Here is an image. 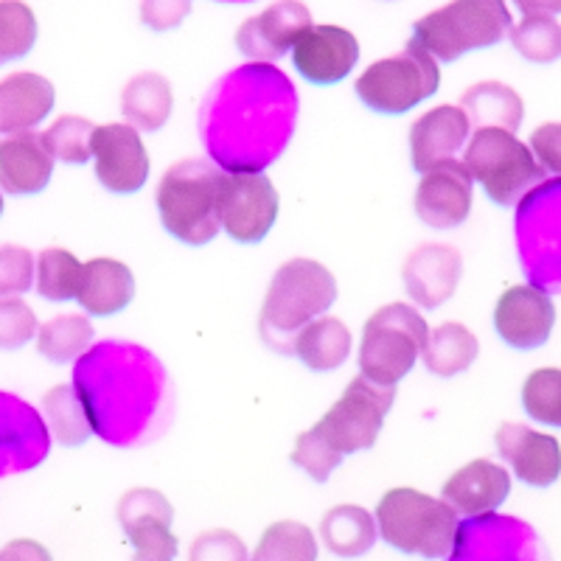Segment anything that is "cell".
Masks as SVG:
<instances>
[{
	"mask_svg": "<svg viewBox=\"0 0 561 561\" xmlns=\"http://www.w3.org/2000/svg\"><path fill=\"white\" fill-rule=\"evenodd\" d=\"M523 14H561V0H514Z\"/></svg>",
	"mask_w": 561,
	"mask_h": 561,
	"instance_id": "obj_45",
	"label": "cell"
},
{
	"mask_svg": "<svg viewBox=\"0 0 561 561\" xmlns=\"http://www.w3.org/2000/svg\"><path fill=\"white\" fill-rule=\"evenodd\" d=\"M511 20L505 0H453L413 23V43L440 62L491 48L508 37Z\"/></svg>",
	"mask_w": 561,
	"mask_h": 561,
	"instance_id": "obj_4",
	"label": "cell"
},
{
	"mask_svg": "<svg viewBox=\"0 0 561 561\" xmlns=\"http://www.w3.org/2000/svg\"><path fill=\"white\" fill-rule=\"evenodd\" d=\"M393 399V385H377L359 374V377L345 388V393L340 396L337 404L314 424V430H318V433L332 444V449H337L343 458L345 455L363 453V449H370L377 444L379 433H382L385 415H388Z\"/></svg>",
	"mask_w": 561,
	"mask_h": 561,
	"instance_id": "obj_9",
	"label": "cell"
},
{
	"mask_svg": "<svg viewBox=\"0 0 561 561\" xmlns=\"http://www.w3.org/2000/svg\"><path fill=\"white\" fill-rule=\"evenodd\" d=\"M82 264L62 248H45L37 255V293L48 300L77 298Z\"/></svg>",
	"mask_w": 561,
	"mask_h": 561,
	"instance_id": "obj_34",
	"label": "cell"
},
{
	"mask_svg": "<svg viewBox=\"0 0 561 561\" xmlns=\"http://www.w3.org/2000/svg\"><path fill=\"white\" fill-rule=\"evenodd\" d=\"M312 26V12L300 0H275L262 14L244 20L237 32L239 51L255 62H273L293 51L295 39Z\"/></svg>",
	"mask_w": 561,
	"mask_h": 561,
	"instance_id": "obj_15",
	"label": "cell"
},
{
	"mask_svg": "<svg viewBox=\"0 0 561 561\" xmlns=\"http://www.w3.org/2000/svg\"><path fill=\"white\" fill-rule=\"evenodd\" d=\"M0 214H3V194H0Z\"/></svg>",
	"mask_w": 561,
	"mask_h": 561,
	"instance_id": "obj_46",
	"label": "cell"
},
{
	"mask_svg": "<svg viewBox=\"0 0 561 561\" xmlns=\"http://www.w3.org/2000/svg\"><path fill=\"white\" fill-rule=\"evenodd\" d=\"M219 172L210 160H180L158 185V210L163 228L183 244L203 248L219 233Z\"/></svg>",
	"mask_w": 561,
	"mask_h": 561,
	"instance_id": "obj_3",
	"label": "cell"
},
{
	"mask_svg": "<svg viewBox=\"0 0 561 561\" xmlns=\"http://www.w3.org/2000/svg\"><path fill=\"white\" fill-rule=\"evenodd\" d=\"M259 561H314L318 542L312 530L300 523H275L264 530L262 542L255 548Z\"/></svg>",
	"mask_w": 561,
	"mask_h": 561,
	"instance_id": "obj_36",
	"label": "cell"
},
{
	"mask_svg": "<svg viewBox=\"0 0 561 561\" xmlns=\"http://www.w3.org/2000/svg\"><path fill=\"white\" fill-rule=\"evenodd\" d=\"M37 43V18L23 0H0V65L23 59Z\"/></svg>",
	"mask_w": 561,
	"mask_h": 561,
	"instance_id": "obj_37",
	"label": "cell"
},
{
	"mask_svg": "<svg viewBox=\"0 0 561 561\" xmlns=\"http://www.w3.org/2000/svg\"><path fill=\"white\" fill-rule=\"evenodd\" d=\"M122 113L135 129L158 133L172 115V84L160 73H138L122 90Z\"/></svg>",
	"mask_w": 561,
	"mask_h": 561,
	"instance_id": "obj_28",
	"label": "cell"
},
{
	"mask_svg": "<svg viewBox=\"0 0 561 561\" xmlns=\"http://www.w3.org/2000/svg\"><path fill=\"white\" fill-rule=\"evenodd\" d=\"M511 494V474L503 466L478 458L466 463L440 489V500H447L458 517H483L497 511Z\"/></svg>",
	"mask_w": 561,
	"mask_h": 561,
	"instance_id": "obj_23",
	"label": "cell"
},
{
	"mask_svg": "<svg viewBox=\"0 0 561 561\" xmlns=\"http://www.w3.org/2000/svg\"><path fill=\"white\" fill-rule=\"evenodd\" d=\"M478 337L463 323H440L427 334L421 357L435 377H458L478 359Z\"/></svg>",
	"mask_w": 561,
	"mask_h": 561,
	"instance_id": "obj_29",
	"label": "cell"
},
{
	"mask_svg": "<svg viewBox=\"0 0 561 561\" xmlns=\"http://www.w3.org/2000/svg\"><path fill=\"white\" fill-rule=\"evenodd\" d=\"M99 183L113 194H135L149 180V154L133 124H107L93 133Z\"/></svg>",
	"mask_w": 561,
	"mask_h": 561,
	"instance_id": "obj_13",
	"label": "cell"
},
{
	"mask_svg": "<svg viewBox=\"0 0 561 561\" xmlns=\"http://www.w3.org/2000/svg\"><path fill=\"white\" fill-rule=\"evenodd\" d=\"M54 172V158L34 129L0 138V188L14 197L43 192Z\"/></svg>",
	"mask_w": 561,
	"mask_h": 561,
	"instance_id": "obj_22",
	"label": "cell"
},
{
	"mask_svg": "<svg viewBox=\"0 0 561 561\" xmlns=\"http://www.w3.org/2000/svg\"><path fill=\"white\" fill-rule=\"evenodd\" d=\"M54 110V84L39 73H12L0 82V133L34 129Z\"/></svg>",
	"mask_w": 561,
	"mask_h": 561,
	"instance_id": "obj_25",
	"label": "cell"
},
{
	"mask_svg": "<svg viewBox=\"0 0 561 561\" xmlns=\"http://www.w3.org/2000/svg\"><path fill=\"white\" fill-rule=\"evenodd\" d=\"M463 163L483 185L491 203L517 205L525 194L545 180V169L536 163L530 147L508 129L480 127L469 135Z\"/></svg>",
	"mask_w": 561,
	"mask_h": 561,
	"instance_id": "obj_5",
	"label": "cell"
},
{
	"mask_svg": "<svg viewBox=\"0 0 561 561\" xmlns=\"http://www.w3.org/2000/svg\"><path fill=\"white\" fill-rule=\"evenodd\" d=\"M293 65L312 84H337L359 59V43L348 28L309 26L293 45Z\"/></svg>",
	"mask_w": 561,
	"mask_h": 561,
	"instance_id": "obj_16",
	"label": "cell"
},
{
	"mask_svg": "<svg viewBox=\"0 0 561 561\" xmlns=\"http://www.w3.org/2000/svg\"><path fill=\"white\" fill-rule=\"evenodd\" d=\"M293 354L312 370H334L351 357V332L340 318L309 320L293 340Z\"/></svg>",
	"mask_w": 561,
	"mask_h": 561,
	"instance_id": "obj_26",
	"label": "cell"
},
{
	"mask_svg": "<svg viewBox=\"0 0 561 561\" xmlns=\"http://www.w3.org/2000/svg\"><path fill=\"white\" fill-rule=\"evenodd\" d=\"M34 270H37V262L32 250L20 244H3L0 248V298L28 293L34 284Z\"/></svg>",
	"mask_w": 561,
	"mask_h": 561,
	"instance_id": "obj_41",
	"label": "cell"
},
{
	"mask_svg": "<svg viewBox=\"0 0 561 561\" xmlns=\"http://www.w3.org/2000/svg\"><path fill=\"white\" fill-rule=\"evenodd\" d=\"M460 517L447 500L415 489H390L377 505V530L390 548L424 559H449Z\"/></svg>",
	"mask_w": 561,
	"mask_h": 561,
	"instance_id": "obj_2",
	"label": "cell"
},
{
	"mask_svg": "<svg viewBox=\"0 0 561 561\" xmlns=\"http://www.w3.org/2000/svg\"><path fill=\"white\" fill-rule=\"evenodd\" d=\"M48 453V433L37 410L23 399L0 393V478L26 472Z\"/></svg>",
	"mask_w": 561,
	"mask_h": 561,
	"instance_id": "obj_18",
	"label": "cell"
},
{
	"mask_svg": "<svg viewBox=\"0 0 561 561\" xmlns=\"http://www.w3.org/2000/svg\"><path fill=\"white\" fill-rule=\"evenodd\" d=\"M472 135V124L455 104H440L424 113L410 127V158L415 172H427L444 160L455 158Z\"/></svg>",
	"mask_w": 561,
	"mask_h": 561,
	"instance_id": "obj_21",
	"label": "cell"
},
{
	"mask_svg": "<svg viewBox=\"0 0 561 561\" xmlns=\"http://www.w3.org/2000/svg\"><path fill=\"white\" fill-rule=\"evenodd\" d=\"M530 152L545 172L561 178V124H542L530 135Z\"/></svg>",
	"mask_w": 561,
	"mask_h": 561,
	"instance_id": "obj_43",
	"label": "cell"
},
{
	"mask_svg": "<svg viewBox=\"0 0 561 561\" xmlns=\"http://www.w3.org/2000/svg\"><path fill=\"white\" fill-rule=\"evenodd\" d=\"M460 110H463L472 127H497L508 129V133H517L525 115V104L519 93L503 82L472 84L460 96Z\"/></svg>",
	"mask_w": 561,
	"mask_h": 561,
	"instance_id": "obj_27",
	"label": "cell"
},
{
	"mask_svg": "<svg viewBox=\"0 0 561 561\" xmlns=\"http://www.w3.org/2000/svg\"><path fill=\"white\" fill-rule=\"evenodd\" d=\"M511 45L519 57L534 65H550L561 57V26L548 14H525L523 23L511 26Z\"/></svg>",
	"mask_w": 561,
	"mask_h": 561,
	"instance_id": "obj_33",
	"label": "cell"
},
{
	"mask_svg": "<svg viewBox=\"0 0 561 561\" xmlns=\"http://www.w3.org/2000/svg\"><path fill=\"white\" fill-rule=\"evenodd\" d=\"M37 314L26 300L3 298L0 300V348L14 351L37 337Z\"/></svg>",
	"mask_w": 561,
	"mask_h": 561,
	"instance_id": "obj_40",
	"label": "cell"
},
{
	"mask_svg": "<svg viewBox=\"0 0 561 561\" xmlns=\"http://www.w3.org/2000/svg\"><path fill=\"white\" fill-rule=\"evenodd\" d=\"M93 133H96V124L82 118V115H62L45 129L43 140L54 160L88 163L93 158Z\"/></svg>",
	"mask_w": 561,
	"mask_h": 561,
	"instance_id": "obj_35",
	"label": "cell"
},
{
	"mask_svg": "<svg viewBox=\"0 0 561 561\" xmlns=\"http://www.w3.org/2000/svg\"><path fill=\"white\" fill-rule=\"evenodd\" d=\"M517 248L530 284L561 293V178L542 180L519 199Z\"/></svg>",
	"mask_w": 561,
	"mask_h": 561,
	"instance_id": "obj_7",
	"label": "cell"
},
{
	"mask_svg": "<svg viewBox=\"0 0 561 561\" xmlns=\"http://www.w3.org/2000/svg\"><path fill=\"white\" fill-rule=\"evenodd\" d=\"M96 332L84 314H59L37 329V351L51 363H73L90 348Z\"/></svg>",
	"mask_w": 561,
	"mask_h": 561,
	"instance_id": "obj_32",
	"label": "cell"
},
{
	"mask_svg": "<svg viewBox=\"0 0 561 561\" xmlns=\"http://www.w3.org/2000/svg\"><path fill=\"white\" fill-rule=\"evenodd\" d=\"M556 323V307L550 295L536 284L511 287L500 295L494 307V329L511 348L530 351L548 343Z\"/></svg>",
	"mask_w": 561,
	"mask_h": 561,
	"instance_id": "obj_14",
	"label": "cell"
},
{
	"mask_svg": "<svg viewBox=\"0 0 561 561\" xmlns=\"http://www.w3.org/2000/svg\"><path fill=\"white\" fill-rule=\"evenodd\" d=\"M430 329L410 304H388L370 314L359 343V374L377 385H399L419 359Z\"/></svg>",
	"mask_w": 561,
	"mask_h": 561,
	"instance_id": "obj_6",
	"label": "cell"
},
{
	"mask_svg": "<svg viewBox=\"0 0 561 561\" xmlns=\"http://www.w3.org/2000/svg\"><path fill=\"white\" fill-rule=\"evenodd\" d=\"M293 463L300 466L312 480L325 483V480L332 478L334 469L343 463V455H340L337 449H332V444L312 427L307 430V433H300L298 440H295Z\"/></svg>",
	"mask_w": 561,
	"mask_h": 561,
	"instance_id": "obj_39",
	"label": "cell"
},
{
	"mask_svg": "<svg viewBox=\"0 0 561 561\" xmlns=\"http://www.w3.org/2000/svg\"><path fill=\"white\" fill-rule=\"evenodd\" d=\"M172 505L154 489H133L118 503V523L140 561L174 559L178 536L172 534Z\"/></svg>",
	"mask_w": 561,
	"mask_h": 561,
	"instance_id": "obj_11",
	"label": "cell"
},
{
	"mask_svg": "<svg viewBox=\"0 0 561 561\" xmlns=\"http://www.w3.org/2000/svg\"><path fill=\"white\" fill-rule=\"evenodd\" d=\"M320 539L337 556H363L377 542V519L359 505H334L320 523Z\"/></svg>",
	"mask_w": 561,
	"mask_h": 561,
	"instance_id": "obj_30",
	"label": "cell"
},
{
	"mask_svg": "<svg viewBox=\"0 0 561 561\" xmlns=\"http://www.w3.org/2000/svg\"><path fill=\"white\" fill-rule=\"evenodd\" d=\"M278 217V192L259 169H230L219 183V225L233 242L255 244Z\"/></svg>",
	"mask_w": 561,
	"mask_h": 561,
	"instance_id": "obj_10",
	"label": "cell"
},
{
	"mask_svg": "<svg viewBox=\"0 0 561 561\" xmlns=\"http://www.w3.org/2000/svg\"><path fill=\"white\" fill-rule=\"evenodd\" d=\"M43 410L54 438L62 447H82L84 440L96 433L88 402H84V396L79 393L77 385H59V388L48 390L43 399Z\"/></svg>",
	"mask_w": 561,
	"mask_h": 561,
	"instance_id": "obj_31",
	"label": "cell"
},
{
	"mask_svg": "<svg viewBox=\"0 0 561 561\" xmlns=\"http://www.w3.org/2000/svg\"><path fill=\"white\" fill-rule=\"evenodd\" d=\"M497 453L511 463L523 483L545 489L561 474V447L553 435L536 433L525 424H503L494 435Z\"/></svg>",
	"mask_w": 561,
	"mask_h": 561,
	"instance_id": "obj_19",
	"label": "cell"
},
{
	"mask_svg": "<svg viewBox=\"0 0 561 561\" xmlns=\"http://www.w3.org/2000/svg\"><path fill=\"white\" fill-rule=\"evenodd\" d=\"M440 84L438 59L410 39L402 54L379 59L357 79V96L382 115H402L435 96Z\"/></svg>",
	"mask_w": 561,
	"mask_h": 561,
	"instance_id": "obj_8",
	"label": "cell"
},
{
	"mask_svg": "<svg viewBox=\"0 0 561 561\" xmlns=\"http://www.w3.org/2000/svg\"><path fill=\"white\" fill-rule=\"evenodd\" d=\"M415 188V214L430 228H458L472 210L474 180L463 160H444L438 167L421 172Z\"/></svg>",
	"mask_w": 561,
	"mask_h": 561,
	"instance_id": "obj_12",
	"label": "cell"
},
{
	"mask_svg": "<svg viewBox=\"0 0 561 561\" xmlns=\"http://www.w3.org/2000/svg\"><path fill=\"white\" fill-rule=\"evenodd\" d=\"M225 3H239V0H225ZM242 3H248V0H242Z\"/></svg>",
	"mask_w": 561,
	"mask_h": 561,
	"instance_id": "obj_47",
	"label": "cell"
},
{
	"mask_svg": "<svg viewBox=\"0 0 561 561\" xmlns=\"http://www.w3.org/2000/svg\"><path fill=\"white\" fill-rule=\"evenodd\" d=\"M192 3L194 0H140V20L154 32H169L188 18Z\"/></svg>",
	"mask_w": 561,
	"mask_h": 561,
	"instance_id": "obj_42",
	"label": "cell"
},
{
	"mask_svg": "<svg viewBox=\"0 0 561 561\" xmlns=\"http://www.w3.org/2000/svg\"><path fill=\"white\" fill-rule=\"evenodd\" d=\"M523 408L539 424L561 427V368H539L525 379Z\"/></svg>",
	"mask_w": 561,
	"mask_h": 561,
	"instance_id": "obj_38",
	"label": "cell"
},
{
	"mask_svg": "<svg viewBox=\"0 0 561 561\" xmlns=\"http://www.w3.org/2000/svg\"><path fill=\"white\" fill-rule=\"evenodd\" d=\"M463 259L449 244H424L404 262V287L410 298L424 309H438L458 289Z\"/></svg>",
	"mask_w": 561,
	"mask_h": 561,
	"instance_id": "obj_20",
	"label": "cell"
},
{
	"mask_svg": "<svg viewBox=\"0 0 561 561\" xmlns=\"http://www.w3.org/2000/svg\"><path fill=\"white\" fill-rule=\"evenodd\" d=\"M536 553L534 528L514 517H497L494 511L466 517L453 550L455 559H534Z\"/></svg>",
	"mask_w": 561,
	"mask_h": 561,
	"instance_id": "obj_17",
	"label": "cell"
},
{
	"mask_svg": "<svg viewBox=\"0 0 561 561\" xmlns=\"http://www.w3.org/2000/svg\"><path fill=\"white\" fill-rule=\"evenodd\" d=\"M135 298V275L115 259H93L82 264L77 300L88 314L110 318L127 309Z\"/></svg>",
	"mask_w": 561,
	"mask_h": 561,
	"instance_id": "obj_24",
	"label": "cell"
},
{
	"mask_svg": "<svg viewBox=\"0 0 561 561\" xmlns=\"http://www.w3.org/2000/svg\"><path fill=\"white\" fill-rule=\"evenodd\" d=\"M248 556L244 545L228 530H210L199 536V542L192 548V559H239Z\"/></svg>",
	"mask_w": 561,
	"mask_h": 561,
	"instance_id": "obj_44",
	"label": "cell"
},
{
	"mask_svg": "<svg viewBox=\"0 0 561 561\" xmlns=\"http://www.w3.org/2000/svg\"><path fill=\"white\" fill-rule=\"evenodd\" d=\"M337 300V280L320 262L312 259H293L280 264L270 280L267 298L262 304V329L264 343L275 351L293 354L295 334L332 309Z\"/></svg>",
	"mask_w": 561,
	"mask_h": 561,
	"instance_id": "obj_1",
	"label": "cell"
}]
</instances>
